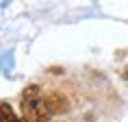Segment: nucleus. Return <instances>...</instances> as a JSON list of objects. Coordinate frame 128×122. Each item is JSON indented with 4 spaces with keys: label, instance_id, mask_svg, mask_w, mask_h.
Instances as JSON below:
<instances>
[{
    "label": "nucleus",
    "instance_id": "1",
    "mask_svg": "<svg viewBox=\"0 0 128 122\" xmlns=\"http://www.w3.org/2000/svg\"><path fill=\"white\" fill-rule=\"evenodd\" d=\"M22 113H24V120L28 122H48L50 115H54L50 111V107L46 105L44 96H41V89L37 85H28L22 94Z\"/></svg>",
    "mask_w": 128,
    "mask_h": 122
},
{
    "label": "nucleus",
    "instance_id": "5",
    "mask_svg": "<svg viewBox=\"0 0 128 122\" xmlns=\"http://www.w3.org/2000/svg\"><path fill=\"white\" fill-rule=\"evenodd\" d=\"M26 122H28V120H26Z\"/></svg>",
    "mask_w": 128,
    "mask_h": 122
},
{
    "label": "nucleus",
    "instance_id": "3",
    "mask_svg": "<svg viewBox=\"0 0 128 122\" xmlns=\"http://www.w3.org/2000/svg\"><path fill=\"white\" fill-rule=\"evenodd\" d=\"M2 122H22V120L15 118L13 109L9 107V102H2ZM24 122H26V120H24Z\"/></svg>",
    "mask_w": 128,
    "mask_h": 122
},
{
    "label": "nucleus",
    "instance_id": "4",
    "mask_svg": "<svg viewBox=\"0 0 128 122\" xmlns=\"http://www.w3.org/2000/svg\"><path fill=\"white\" fill-rule=\"evenodd\" d=\"M124 76H126V79H128V68H126V70H124Z\"/></svg>",
    "mask_w": 128,
    "mask_h": 122
},
{
    "label": "nucleus",
    "instance_id": "2",
    "mask_svg": "<svg viewBox=\"0 0 128 122\" xmlns=\"http://www.w3.org/2000/svg\"><path fill=\"white\" fill-rule=\"evenodd\" d=\"M44 100H46V105L50 107L52 113H63L68 109V100L61 94H48V96H44Z\"/></svg>",
    "mask_w": 128,
    "mask_h": 122
}]
</instances>
